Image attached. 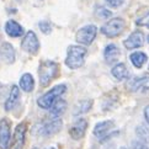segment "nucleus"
<instances>
[{
	"mask_svg": "<svg viewBox=\"0 0 149 149\" xmlns=\"http://www.w3.org/2000/svg\"><path fill=\"white\" fill-rule=\"evenodd\" d=\"M88 56V49L81 45H72L67 49L65 65L69 69H79L84 65L85 58Z\"/></svg>",
	"mask_w": 149,
	"mask_h": 149,
	"instance_id": "f257e3e1",
	"label": "nucleus"
},
{
	"mask_svg": "<svg viewBox=\"0 0 149 149\" xmlns=\"http://www.w3.org/2000/svg\"><path fill=\"white\" fill-rule=\"evenodd\" d=\"M59 73V64L54 61H42L38 68V77L41 86H48L52 80L57 78Z\"/></svg>",
	"mask_w": 149,
	"mask_h": 149,
	"instance_id": "f03ea898",
	"label": "nucleus"
},
{
	"mask_svg": "<svg viewBox=\"0 0 149 149\" xmlns=\"http://www.w3.org/2000/svg\"><path fill=\"white\" fill-rule=\"evenodd\" d=\"M65 91H67V85L65 84H58L37 99V105H38V107L43 109V110H49L51 106L53 105V102H54L57 99L62 97V95Z\"/></svg>",
	"mask_w": 149,
	"mask_h": 149,
	"instance_id": "7ed1b4c3",
	"label": "nucleus"
},
{
	"mask_svg": "<svg viewBox=\"0 0 149 149\" xmlns=\"http://www.w3.org/2000/svg\"><path fill=\"white\" fill-rule=\"evenodd\" d=\"M126 27V22L122 17H113L110 19L109 21L101 26L100 32L105 35L109 38H115V37H118L120 35H122V32L125 31Z\"/></svg>",
	"mask_w": 149,
	"mask_h": 149,
	"instance_id": "20e7f679",
	"label": "nucleus"
},
{
	"mask_svg": "<svg viewBox=\"0 0 149 149\" xmlns=\"http://www.w3.org/2000/svg\"><path fill=\"white\" fill-rule=\"evenodd\" d=\"M97 27L95 25H85L75 33V41L81 46H90L96 38Z\"/></svg>",
	"mask_w": 149,
	"mask_h": 149,
	"instance_id": "39448f33",
	"label": "nucleus"
},
{
	"mask_svg": "<svg viewBox=\"0 0 149 149\" xmlns=\"http://www.w3.org/2000/svg\"><path fill=\"white\" fill-rule=\"evenodd\" d=\"M21 49L25 51L26 53H29V54H37L41 48V45H40V41L37 38V35L33 32V31H27V32L25 33L22 41H21Z\"/></svg>",
	"mask_w": 149,
	"mask_h": 149,
	"instance_id": "423d86ee",
	"label": "nucleus"
},
{
	"mask_svg": "<svg viewBox=\"0 0 149 149\" xmlns=\"http://www.w3.org/2000/svg\"><path fill=\"white\" fill-rule=\"evenodd\" d=\"M63 121L59 117H53L52 120L43 121L38 128V134L42 137H51L54 136L56 133H58L62 130Z\"/></svg>",
	"mask_w": 149,
	"mask_h": 149,
	"instance_id": "0eeeda50",
	"label": "nucleus"
},
{
	"mask_svg": "<svg viewBox=\"0 0 149 149\" xmlns=\"http://www.w3.org/2000/svg\"><path fill=\"white\" fill-rule=\"evenodd\" d=\"M11 144V122L8 118L0 120V149H9Z\"/></svg>",
	"mask_w": 149,
	"mask_h": 149,
	"instance_id": "6e6552de",
	"label": "nucleus"
},
{
	"mask_svg": "<svg viewBox=\"0 0 149 149\" xmlns=\"http://www.w3.org/2000/svg\"><path fill=\"white\" fill-rule=\"evenodd\" d=\"M126 88L128 91L137 93V91H146L149 90V75H142V77H134L128 79L126 83Z\"/></svg>",
	"mask_w": 149,
	"mask_h": 149,
	"instance_id": "1a4fd4ad",
	"label": "nucleus"
},
{
	"mask_svg": "<svg viewBox=\"0 0 149 149\" xmlns=\"http://www.w3.org/2000/svg\"><path fill=\"white\" fill-rule=\"evenodd\" d=\"M26 132H27V125L25 122H21L16 126L14 131V136L11 139V149H22L25 146Z\"/></svg>",
	"mask_w": 149,
	"mask_h": 149,
	"instance_id": "9d476101",
	"label": "nucleus"
},
{
	"mask_svg": "<svg viewBox=\"0 0 149 149\" xmlns=\"http://www.w3.org/2000/svg\"><path fill=\"white\" fill-rule=\"evenodd\" d=\"M86 128H88V121L85 118H77L74 121V123L70 126L69 128V134L70 138H73L74 141H79L85 136L86 133Z\"/></svg>",
	"mask_w": 149,
	"mask_h": 149,
	"instance_id": "9b49d317",
	"label": "nucleus"
},
{
	"mask_svg": "<svg viewBox=\"0 0 149 149\" xmlns=\"http://www.w3.org/2000/svg\"><path fill=\"white\" fill-rule=\"evenodd\" d=\"M144 45V33L139 30H136L123 41V46L127 49H137Z\"/></svg>",
	"mask_w": 149,
	"mask_h": 149,
	"instance_id": "f8f14e48",
	"label": "nucleus"
},
{
	"mask_svg": "<svg viewBox=\"0 0 149 149\" xmlns=\"http://www.w3.org/2000/svg\"><path fill=\"white\" fill-rule=\"evenodd\" d=\"M0 59L6 64H13L16 59V52L11 43L9 42H3L0 45Z\"/></svg>",
	"mask_w": 149,
	"mask_h": 149,
	"instance_id": "ddd939ff",
	"label": "nucleus"
},
{
	"mask_svg": "<svg viewBox=\"0 0 149 149\" xmlns=\"http://www.w3.org/2000/svg\"><path fill=\"white\" fill-rule=\"evenodd\" d=\"M115 128V122L112 120H105V121H101V122H97L96 125L94 127V136L99 137L100 139L104 138L105 136H107L109 133H111Z\"/></svg>",
	"mask_w": 149,
	"mask_h": 149,
	"instance_id": "4468645a",
	"label": "nucleus"
},
{
	"mask_svg": "<svg viewBox=\"0 0 149 149\" xmlns=\"http://www.w3.org/2000/svg\"><path fill=\"white\" fill-rule=\"evenodd\" d=\"M5 32H6V35L9 37H11V38H19V37L24 36L25 30L17 21L9 20V21H6V24H5Z\"/></svg>",
	"mask_w": 149,
	"mask_h": 149,
	"instance_id": "2eb2a0df",
	"label": "nucleus"
},
{
	"mask_svg": "<svg viewBox=\"0 0 149 149\" xmlns=\"http://www.w3.org/2000/svg\"><path fill=\"white\" fill-rule=\"evenodd\" d=\"M20 94H21V89L17 85H13L11 90H10V94L5 101V111H11L15 106L19 104V100H20Z\"/></svg>",
	"mask_w": 149,
	"mask_h": 149,
	"instance_id": "dca6fc26",
	"label": "nucleus"
},
{
	"mask_svg": "<svg viewBox=\"0 0 149 149\" xmlns=\"http://www.w3.org/2000/svg\"><path fill=\"white\" fill-rule=\"evenodd\" d=\"M120 56H121V51L115 43H110L105 47L104 58H105V62L107 63V64H112V63L117 62Z\"/></svg>",
	"mask_w": 149,
	"mask_h": 149,
	"instance_id": "f3484780",
	"label": "nucleus"
},
{
	"mask_svg": "<svg viewBox=\"0 0 149 149\" xmlns=\"http://www.w3.org/2000/svg\"><path fill=\"white\" fill-rule=\"evenodd\" d=\"M93 105H94V101L91 99H84V100L78 101L73 107V115L77 117H80L84 113H88L91 110Z\"/></svg>",
	"mask_w": 149,
	"mask_h": 149,
	"instance_id": "a211bd4d",
	"label": "nucleus"
},
{
	"mask_svg": "<svg viewBox=\"0 0 149 149\" xmlns=\"http://www.w3.org/2000/svg\"><path fill=\"white\" fill-rule=\"evenodd\" d=\"M111 74L116 80H126V79H130V72L127 69L125 63H116V64L111 69Z\"/></svg>",
	"mask_w": 149,
	"mask_h": 149,
	"instance_id": "6ab92c4d",
	"label": "nucleus"
},
{
	"mask_svg": "<svg viewBox=\"0 0 149 149\" xmlns=\"http://www.w3.org/2000/svg\"><path fill=\"white\" fill-rule=\"evenodd\" d=\"M20 89L25 93H31L35 89V79L32 77V74L30 73H25L21 75L20 78V83H19Z\"/></svg>",
	"mask_w": 149,
	"mask_h": 149,
	"instance_id": "aec40b11",
	"label": "nucleus"
},
{
	"mask_svg": "<svg viewBox=\"0 0 149 149\" xmlns=\"http://www.w3.org/2000/svg\"><path fill=\"white\" fill-rule=\"evenodd\" d=\"M130 61L132 63V65L137 68V69H141L143 65L146 64V62L148 61V57L144 52H141V51H136L130 54Z\"/></svg>",
	"mask_w": 149,
	"mask_h": 149,
	"instance_id": "412c9836",
	"label": "nucleus"
},
{
	"mask_svg": "<svg viewBox=\"0 0 149 149\" xmlns=\"http://www.w3.org/2000/svg\"><path fill=\"white\" fill-rule=\"evenodd\" d=\"M67 111V101L64 99H57L51 106L49 112L53 117H61Z\"/></svg>",
	"mask_w": 149,
	"mask_h": 149,
	"instance_id": "4be33fe9",
	"label": "nucleus"
},
{
	"mask_svg": "<svg viewBox=\"0 0 149 149\" xmlns=\"http://www.w3.org/2000/svg\"><path fill=\"white\" fill-rule=\"evenodd\" d=\"M136 134L138 137V139H141L143 142H149V128L146 127L144 125H139L136 128Z\"/></svg>",
	"mask_w": 149,
	"mask_h": 149,
	"instance_id": "5701e85b",
	"label": "nucleus"
},
{
	"mask_svg": "<svg viewBox=\"0 0 149 149\" xmlns=\"http://www.w3.org/2000/svg\"><path fill=\"white\" fill-rule=\"evenodd\" d=\"M95 15L100 19L106 20V19H110L111 16H112V13H111V10H109L105 6H97L96 10H95Z\"/></svg>",
	"mask_w": 149,
	"mask_h": 149,
	"instance_id": "b1692460",
	"label": "nucleus"
},
{
	"mask_svg": "<svg viewBox=\"0 0 149 149\" xmlns=\"http://www.w3.org/2000/svg\"><path fill=\"white\" fill-rule=\"evenodd\" d=\"M38 27L41 30V32H43L45 35H49L52 32V25L49 21H46V20H42L38 22Z\"/></svg>",
	"mask_w": 149,
	"mask_h": 149,
	"instance_id": "393cba45",
	"label": "nucleus"
},
{
	"mask_svg": "<svg viewBox=\"0 0 149 149\" xmlns=\"http://www.w3.org/2000/svg\"><path fill=\"white\" fill-rule=\"evenodd\" d=\"M136 25L139 26V27H147V29H149V13H147L144 16L137 19Z\"/></svg>",
	"mask_w": 149,
	"mask_h": 149,
	"instance_id": "a878e982",
	"label": "nucleus"
},
{
	"mask_svg": "<svg viewBox=\"0 0 149 149\" xmlns=\"http://www.w3.org/2000/svg\"><path fill=\"white\" fill-rule=\"evenodd\" d=\"M132 149H149V146L146 142L138 139V141H134L132 143Z\"/></svg>",
	"mask_w": 149,
	"mask_h": 149,
	"instance_id": "bb28decb",
	"label": "nucleus"
},
{
	"mask_svg": "<svg viewBox=\"0 0 149 149\" xmlns=\"http://www.w3.org/2000/svg\"><path fill=\"white\" fill-rule=\"evenodd\" d=\"M105 3L107 4L110 8L116 9V8L122 6V5H123V3H125V0H105Z\"/></svg>",
	"mask_w": 149,
	"mask_h": 149,
	"instance_id": "cd10ccee",
	"label": "nucleus"
},
{
	"mask_svg": "<svg viewBox=\"0 0 149 149\" xmlns=\"http://www.w3.org/2000/svg\"><path fill=\"white\" fill-rule=\"evenodd\" d=\"M143 115H144V118H146V121H147V123H149V105H147L146 107H144Z\"/></svg>",
	"mask_w": 149,
	"mask_h": 149,
	"instance_id": "c85d7f7f",
	"label": "nucleus"
},
{
	"mask_svg": "<svg viewBox=\"0 0 149 149\" xmlns=\"http://www.w3.org/2000/svg\"><path fill=\"white\" fill-rule=\"evenodd\" d=\"M47 149H56L54 147H49V148H47Z\"/></svg>",
	"mask_w": 149,
	"mask_h": 149,
	"instance_id": "c756f323",
	"label": "nucleus"
},
{
	"mask_svg": "<svg viewBox=\"0 0 149 149\" xmlns=\"http://www.w3.org/2000/svg\"><path fill=\"white\" fill-rule=\"evenodd\" d=\"M147 41H148V43H149V35H148V37H147Z\"/></svg>",
	"mask_w": 149,
	"mask_h": 149,
	"instance_id": "7c9ffc66",
	"label": "nucleus"
},
{
	"mask_svg": "<svg viewBox=\"0 0 149 149\" xmlns=\"http://www.w3.org/2000/svg\"><path fill=\"white\" fill-rule=\"evenodd\" d=\"M17 1H19V3H22V1H24V0H17Z\"/></svg>",
	"mask_w": 149,
	"mask_h": 149,
	"instance_id": "2f4dec72",
	"label": "nucleus"
},
{
	"mask_svg": "<svg viewBox=\"0 0 149 149\" xmlns=\"http://www.w3.org/2000/svg\"><path fill=\"white\" fill-rule=\"evenodd\" d=\"M120 149H127V148H126V147H122V148H120Z\"/></svg>",
	"mask_w": 149,
	"mask_h": 149,
	"instance_id": "473e14b6",
	"label": "nucleus"
},
{
	"mask_svg": "<svg viewBox=\"0 0 149 149\" xmlns=\"http://www.w3.org/2000/svg\"><path fill=\"white\" fill-rule=\"evenodd\" d=\"M32 149H40V148H37V147H35V148H32Z\"/></svg>",
	"mask_w": 149,
	"mask_h": 149,
	"instance_id": "72a5a7b5",
	"label": "nucleus"
},
{
	"mask_svg": "<svg viewBox=\"0 0 149 149\" xmlns=\"http://www.w3.org/2000/svg\"><path fill=\"white\" fill-rule=\"evenodd\" d=\"M148 69H149V65H148Z\"/></svg>",
	"mask_w": 149,
	"mask_h": 149,
	"instance_id": "f704fd0d",
	"label": "nucleus"
}]
</instances>
